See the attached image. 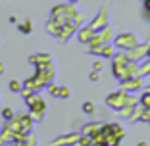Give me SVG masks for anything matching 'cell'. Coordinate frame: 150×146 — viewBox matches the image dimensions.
<instances>
[{
    "mask_svg": "<svg viewBox=\"0 0 150 146\" xmlns=\"http://www.w3.org/2000/svg\"><path fill=\"white\" fill-rule=\"evenodd\" d=\"M67 92H69V90H67L66 87H62V89L58 90V96H62V98H66V96H69V94H67Z\"/></svg>",
    "mask_w": 150,
    "mask_h": 146,
    "instance_id": "obj_1",
    "label": "cell"
},
{
    "mask_svg": "<svg viewBox=\"0 0 150 146\" xmlns=\"http://www.w3.org/2000/svg\"><path fill=\"white\" fill-rule=\"evenodd\" d=\"M83 110L87 111V114H91V111L94 110V106H93V104H88V102H87V104H83Z\"/></svg>",
    "mask_w": 150,
    "mask_h": 146,
    "instance_id": "obj_2",
    "label": "cell"
},
{
    "mask_svg": "<svg viewBox=\"0 0 150 146\" xmlns=\"http://www.w3.org/2000/svg\"><path fill=\"white\" fill-rule=\"evenodd\" d=\"M21 31H23V33H29V31H31V23H25V25H21Z\"/></svg>",
    "mask_w": 150,
    "mask_h": 146,
    "instance_id": "obj_3",
    "label": "cell"
},
{
    "mask_svg": "<svg viewBox=\"0 0 150 146\" xmlns=\"http://www.w3.org/2000/svg\"><path fill=\"white\" fill-rule=\"evenodd\" d=\"M10 89H12V90H18V89H19V85L16 83V81H12V83H10Z\"/></svg>",
    "mask_w": 150,
    "mask_h": 146,
    "instance_id": "obj_4",
    "label": "cell"
},
{
    "mask_svg": "<svg viewBox=\"0 0 150 146\" xmlns=\"http://www.w3.org/2000/svg\"><path fill=\"white\" fill-rule=\"evenodd\" d=\"M91 79H93V81L98 79V73H96V71H94V73H91Z\"/></svg>",
    "mask_w": 150,
    "mask_h": 146,
    "instance_id": "obj_5",
    "label": "cell"
},
{
    "mask_svg": "<svg viewBox=\"0 0 150 146\" xmlns=\"http://www.w3.org/2000/svg\"><path fill=\"white\" fill-rule=\"evenodd\" d=\"M69 2H77V0H69Z\"/></svg>",
    "mask_w": 150,
    "mask_h": 146,
    "instance_id": "obj_6",
    "label": "cell"
}]
</instances>
